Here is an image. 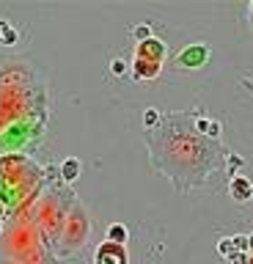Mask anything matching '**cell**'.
Here are the masks:
<instances>
[{
	"mask_svg": "<svg viewBox=\"0 0 253 264\" xmlns=\"http://www.w3.org/2000/svg\"><path fill=\"white\" fill-rule=\"evenodd\" d=\"M248 240H250V242H248V248H250V250H253V234H250V237H248Z\"/></svg>",
	"mask_w": 253,
	"mask_h": 264,
	"instance_id": "cell-12",
	"label": "cell"
},
{
	"mask_svg": "<svg viewBox=\"0 0 253 264\" xmlns=\"http://www.w3.org/2000/svg\"><path fill=\"white\" fill-rule=\"evenodd\" d=\"M162 55H165V44H162L160 39L138 41V58L141 61H154V64H160Z\"/></svg>",
	"mask_w": 253,
	"mask_h": 264,
	"instance_id": "cell-2",
	"label": "cell"
},
{
	"mask_svg": "<svg viewBox=\"0 0 253 264\" xmlns=\"http://www.w3.org/2000/svg\"><path fill=\"white\" fill-rule=\"evenodd\" d=\"M110 72L113 74H124V61L116 58V61H113V66H110Z\"/></svg>",
	"mask_w": 253,
	"mask_h": 264,
	"instance_id": "cell-10",
	"label": "cell"
},
{
	"mask_svg": "<svg viewBox=\"0 0 253 264\" xmlns=\"http://www.w3.org/2000/svg\"><path fill=\"white\" fill-rule=\"evenodd\" d=\"M157 74H160V64H154V61H135V77L138 80H154Z\"/></svg>",
	"mask_w": 253,
	"mask_h": 264,
	"instance_id": "cell-4",
	"label": "cell"
},
{
	"mask_svg": "<svg viewBox=\"0 0 253 264\" xmlns=\"http://www.w3.org/2000/svg\"><path fill=\"white\" fill-rule=\"evenodd\" d=\"M126 237H130V231L124 229L121 223H113L110 229H107V242H116V245H124Z\"/></svg>",
	"mask_w": 253,
	"mask_h": 264,
	"instance_id": "cell-6",
	"label": "cell"
},
{
	"mask_svg": "<svg viewBox=\"0 0 253 264\" xmlns=\"http://www.w3.org/2000/svg\"><path fill=\"white\" fill-rule=\"evenodd\" d=\"M154 121H157V113L149 110V113H146V124H154Z\"/></svg>",
	"mask_w": 253,
	"mask_h": 264,
	"instance_id": "cell-11",
	"label": "cell"
},
{
	"mask_svg": "<svg viewBox=\"0 0 253 264\" xmlns=\"http://www.w3.org/2000/svg\"><path fill=\"white\" fill-rule=\"evenodd\" d=\"M61 173H63V179L66 182H72V179H77V173H80V160H66L63 162V168H61Z\"/></svg>",
	"mask_w": 253,
	"mask_h": 264,
	"instance_id": "cell-7",
	"label": "cell"
},
{
	"mask_svg": "<svg viewBox=\"0 0 253 264\" xmlns=\"http://www.w3.org/2000/svg\"><path fill=\"white\" fill-rule=\"evenodd\" d=\"M135 36H138L141 41H149V39H151V36H149V25H138V28H135Z\"/></svg>",
	"mask_w": 253,
	"mask_h": 264,
	"instance_id": "cell-9",
	"label": "cell"
},
{
	"mask_svg": "<svg viewBox=\"0 0 253 264\" xmlns=\"http://www.w3.org/2000/svg\"><path fill=\"white\" fill-rule=\"evenodd\" d=\"M14 41H17V30L6 20H0V44H14Z\"/></svg>",
	"mask_w": 253,
	"mask_h": 264,
	"instance_id": "cell-8",
	"label": "cell"
},
{
	"mask_svg": "<svg viewBox=\"0 0 253 264\" xmlns=\"http://www.w3.org/2000/svg\"><path fill=\"white\" fill-rule=\"evenodd\" d=\"M204 61H206V47H201V44H195V47H187L185 53L179 55V66H190V69L201 66Z\"/></svg>",
	"mask_w": 253,
	"mask_h": 264,
	"instance_id": "cell-3",
	"label": "cell"
},
{
	"mask_svg": "<svg viewBox=\"0 0 253 264\" xmlns=\"http://www.w3.org/2000/svg\"><path fill=\"white\" fill-rule=\"evenodd\" d=\"M94 264H126V250H124V245H116V242L99 245L97 253H94Z\"/></svg>",
	"mask_w": 253,
	"mask_h": 264,
	"instance_id": "cell-1",
	"label": "cell"
},
{
	"mask_svg": "<svg viewBox=\"0 0 253 264\" xmlns=\"http://www.w3.org/2000/svg\"><path fill=\"white\" fill-rule=\"evenodd\" d=\"M231 196L237 198V201H248V198L253 196L250 182H248V179H242V176H237V179L231 182Z\"/></svg>",
	"mask_w": 253,
	"mask_h": 264,
	"instance_id": "cell-5",
	"label": "cell"
}]
</instances>
